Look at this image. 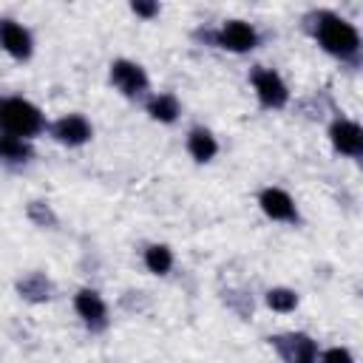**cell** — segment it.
<instances>
[{
    "label": "cell",
    "instance_id": "9a60e30c",
    "mask_svg": "<svg viewBox=\"0 0 363 363\" xmlns=\"http://www.w3.org/2000/svg\"><path fill=\"white\" fill-rule=\"evenodd\" d=\"M34 156H37L34 142L0 133V164L3 167H26V164L34 162Z\"/></svg>",
    "mask_w": 363,
    "mask_h": 363
},
{
    "label": "cell",
    "instance_id": "7a4b0ae2",
    "mask_svg": "<svg viewBox=\"0 0 363 363\" xmlns=\"http://www.w3.org/2000/svg\"><path fill=\"white\" fill-rule=\"evenodd\" d=\"M45 128H48V119L37 102L17 94L0 96V133L34 142L40 133H45Z\"/></svg>",
    "mask_w": 363,
    "mask_h": 363
},
{
    "label": "cell",
    "instance_id": "7c38bea8",
    "mask_svg": "<svg viewBox=\"0 0 363 363\" xmlns=\"http://www.w3.org/2000/svg\"><path fill=\"white\" fill-rule=\"evenodd\" d=\"M14 292L20 301L31 303V306H43V303H51L54 295H57V284L51 281L48 272L43 269H28L23 272L17 281H14Z\"/></svg>",
    "mask_w": 363,
    "mask_h": 363
},
{
    "label": "cell",
    "instance_id": "ac0fdd59",
    "mask_svg": "<svg viewBox=\"0 0 363 363\" xmlns=\"http://www.w3.org/2000/svg\"><path fill=\"white\" fill-rule=\"evenodd\" d=\"M264 303H267L272 312H278V315H289V312L298 309L301 295H298L292 286H269V289L264 292Z\"/></svg>",
    "mask_w": 363,
    "mask_h": 363
},
{
    "label": "cell",
    "instance_id": "52a82bcc",
    "mask_svg": "<svg viewBox=\"0 0 363 363\" xmlns=\"http://www.w3.org/2000/svg\"><path fill=\"white\" fill-rule=\"evenodd\" d=\"M74 312H77V318L82 320V326L91 335H102L111 326L108 303L99 295V289H94V286H82V289L74 292Z\"/></svg>",
    "mask_w": 363,
    "mask_h": 363
},
{
    "label": "cell",
    "instance_id": "e0dca14e",
    "mask_svg": "<svg viewBox=\"0 0 363 363\" xmlns=\"http://www.w3.org/2000/svg\"><path fill=\"white\" fill-rule=\"evenodd\" d=\"M26 218H28L34 227H40V230H57V227H60V216H57L54 204L45 201V199H31V201L26 204Z\"/></svg>",
    "mask_w": 363,
    "mask_h": 363
},
{
    "label": "cell",
    "instance_id": "9c48e42d",
    "mask_svg": "<svg viewBox=\"0 0 363 363\" xmlns=\"http://www.w3.org/2000/svg\"><path fill=\"white\" fill-rule=\"evenodd\" d=\"M326 136H329V145L337 156H346V159H360L363 156V128H360V122H354L349 116H335L326 128Z\"/></svg>",
    "mask_w": 363,
    "mask_h": 363
},
{
    "label": "cell",
    "instance_id": "6da1fadb",
    "mask_svg": "<svg viewBox=\"0 0 363 363\" xmlns=\"http://www.w3.org/2000/svg\"><path fill=\"white\" fill-rule=\"evenodd\" d=\"M303 28L318 43V48L323 54L335 57L337 62H346V65L360 62V51H363L360 31L343 14H337L332 9H312L303 14Z\"/></svg>",
    "mask_w": 363,
    "mask_h": 363
},
{
    "label": "cell",
    "instance_id": "8992f818",
    "mask_svg": "<svg viewBox=\"0 0 363 363\" xmlns=\"http://www.w3.org/2000/svg\"><path fill=\"white\" fill-rule=\"evenodd\" d=\"M267 343L275 349V354L281 357V363H318L320 346L309 332H278L269 335Z\"/></svg>",
    "mask_w": 363,
    "mask_h": 363
},
{
    "label": "cell",
    "instance_id": "30bf717a",
    "mask_svg": "<svg viewBox=\"0 0 363 363\" xmlns=\"http://www.w3.org/2000/svg\"><path fill=\"white\" fill-rule=\"evenodd\" d=\"M258 207H261V213L269 221H278V224H301V210H298L295 199L289 196V190H284L278 184H269V187H261L258 190Z\"/></svg>",
    "mask_w": 363,
    "mask_h": 363
},
{
    "label": "cell",
    "instance_id": "4fadbf2b",
    "mask_svg": "<svg viewBox=\"0 0 363 363\" xmlns=\"http://www.w3.org/2000/svg\"><path fill=\"white\" fill-rule=\"evenodd\" d=\"M184 150L196 164H210L218 156V139L210 128L204 125H193L184 136Z\"/></svg>",
    "mask_w": 363,
    "mask_h": 363
},
{
    "label": "cell",
    "instance_id": "8fae6325",
    "mask_svg": "<svg viewBox=\"0 0 363 363\" xmlns=\"http://www.w3.org/2000/svg\"><path fill=\"white\" fill-rule=\"evenodd\" d=\"M0 51L14 62H28L34 57V34L14 17H0Z\"/></svg>",
    "mask_w": 363,
    "mask_h": 363
},
{
    "label": "cell",
    "instance_id": "277c9868",
    "mask_svg": "<svg viewBox=\"0 0 363 363\" xmlns=\"http://www.w3.org/2000/svg\"><path fill=\"white\" fill-rule=\"evenodd\" d=\"M108 82L113 85L116 94H122L125 99H147L150 96V77L145 71L142 62L128 60V57H116L108 65Z\"/></svg>",
    "mask_w": 363,
    "mask_h": 363
},
{
    "label": "cell",
    "instance_id": "2e32d148",
    "mask_svg": "<svg viewBox=\"0 0 363 363\" xmlns=\"http://www.w3.org/2000/svg\"><path fill=\"white\" fill-rule=\"evenodd\" d=\"M142 264H145V269H147L150 275L164 278V275L173 272L176 255H173L170 244H159V241H156V244H147V247L142 250Z\"/></svg>",
    "mask_w": 363,
    "mask_h": 363
},
{
    "label": "cell",
    "instance_id": "d6986e66",
    "mask_svg": "<svg viewBox=\"0 0 363 363\" xmlns=\"http://www.w3.org/2000/svg\"><path fill=\"white\" fill-rule=\"evenodd\" d=\"M318 363H357V360H354L352 349H346V346H329V349H320Z\"/></svg>",
    "mask_w": 363,
    "mask_h": 363
},
{
    "label": "cell",
    "instance_id": "5b68a950",
    "mask_svg": "<svg viewBox=\"0 0 363 363\" xmlns=\"http://www.w3.org/2000/svg\"><path fill=\"white\" fill-rule=\"evenodd\" d=\"M250 85H252V94H255L258 105L267 108V111H284L292 99V91H289L286 79L275 68L255 65L250 71Z\"/></svg>",
    "mask_w": 363,
    "mask_h": 363
},
{
    "label": "cell",
    "instance_id": "ba28073f",
    "mask_svg": "<svg viewBox=\"0 0 363 363\" xmlns=\"http://www.w3.org/2000/svg\"><path fill=\"white\" fill-rule=\"evenodd\" d=\"M48 136L57 142V145H62V147H82V145H88L91 139H94V125H91V119L85 116V113H79V111H71V113H62V116H57L54 122H48Z\"/></svg>",
    "mask_w": 363,
    "mask_h": 363
},
{
    "label": "cell",
    "instance_id": "ffe728a7",
    "mask_svg": "<svg viewBox=\"0 0 363 363\" xmlns=\"http://www.w3.org/2000/svg\"><path fill=\"white\" fill-rule=\"evenodd\" d=\"M139 20H156L159 14H162V6L156 3V0H130V6H128Z\"/></svg>",
    "mask_w": 363,
    "mask_h": 363
},
{
    "label": "cell",
    "instance_id": "5bb4252c",
    "mask_svg": "<svg viewBox=\"0 0 363 363\" xmlns=\"http://www.w3.org/2000/svg\"><path fill=\"white\" fill-rule=\"evenodd\" d=\"M145 113L159 125H173L182 116V102L173 91H156L145 99Z\"/></svg>",
    "mask_w": 363,
    "mask_h": 363
},
{
    "label": "cell",
    "instance_id": "3957f363",
    "mask_svg": "<svg viewBox=\"0 0 363 363\" xmlns=\"http://www.w3.org/2000/svg\"><path fill=\"white\" fill-rule=\"evenodd\" d=\"M193 37L213 48H221L227 54H250L261 45V31L252 23L238 20V17L224 20L218 28H199Z\"/></svg>",
    "mask_w": 363,
    "mask_h": 363
}]
</instances>
